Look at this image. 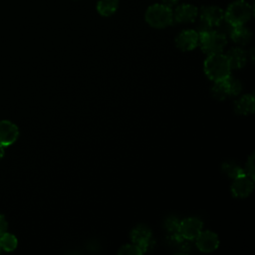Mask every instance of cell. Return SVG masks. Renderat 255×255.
<instances>
[{
    "label": "cell",
    "instance_id": "14",
    "mask_svg": "<svg viewBox=\"0 0 255 255\" xmlns=\"http://www.w3.org/2000/svg\"><path fill=\"white\" fill-rule=\"evenodd\" d=\"M229 37L234 43L238 45H246L252 38V32L244 25L233 26Z\"/></svg>",
    "mask_w": 255,
    "mask_h": 255
},
{
    "label": "cell",
    "instance_id": "1",
    "mask_svg": "<svg viewBox=\"0 0 255 255\" xmlns=\"http://www.w3.org/2000/svg\"><path fill=\"white\" fill-rule=\"evenodd\" d=\"M230 65L226 55L221 53L211 54L204 61V72L213 82L225 79L230 75Z\"/></svg>",
    "mask_w": 255,
    "mask_h": 255
},
{
    "label": "cell",
    "instance_id": "18",
    "mask_svg": "<svg viewBox=\"0 0 255 255\" xmlns=\"http://www.w3.org/2000/svg\"><path fill=\"white\" fill-rule=\"evenodd\" d=\"M211 93L212 96L217 99V100H225L227 97H229V92L227 89V86L223 80L220 81H216L214 82V85L211 88Z\"/></svg>",
    "mask_w": 255,
    "mask_h": 255
},
{
    "label": "cell",
    "instance_id": "2",
    "mask_svg": "<svg viewBox=\"0 0 255 255\" xmlns=\"http://www.w3.org/2000/svg\"><path fill=\"white\" fill-rule=\"evenodd\" d=\"M145 21L153 28L162 29L172 24V9L163 4H153L149 6L144 14Z\"/></svg>",
    "mask_w": 255,
    "mask_h": 255
},
{
    "label": "cell",
    "instance_id": "24",
    "mask_svg": "<svg viewBox=\"0 0 255 255\" xmlns=\"http://www.w3.org/2000/svg\"><path fill=\"white\" fill-rule=\"evenodd\" d=\"M7 228H8L7 221H6L5 217H4V215L0 213V235H2L3 233H5L6 230H7Z\"/></svg>",
    "mask_w": 255,
    "mask_h": 255
},
{
    "label": "cell",
    "instance_id": "19",
    "mask_svg": "<svg viewBox=\"0 0 255 255\" xmlns=\"http://www.w3.org/2000/svg\"><path fill=\"white\" fill-rule=\"evenodd\" d=\"M17 238L11 233H3L0 235V248L4 251L10 252L17 247Z\"/></svg>",
    "mask_w": 255,
    "mask_h": 255
},
{
    "label": "cell",
    "instance_id": "16",
    "mask_svg": "<svg viewBox=\"0 0 255 255\" xmlns=\"http://www.w3.org/2000/svg\"><path fill=\"white\" fill-rule=\"evenodd\" d=\"M119 7V0H99L97 10L100 15L108 17L113 15Z\"/></svg>",
    "mask_w": 255,
    "mask_h": 255
},
{
    "label": "cell",
    "instance_id": "26",
    "mask_svg": "<svg viewBox=\"0 0 255 255\" xmlns=\"http://www.w3.org/2000/svg\"><path fill=\"white\" fill-rule=\"evenodd\" d=\"M4 155V145H2L1 143H0V159H1V157Z\"/></svg>",
    "mask_w": 255,
    "mask_h": 255
},
{
    "label": "cell",
    "instance_id": "4",
    "mask_svg": "<svg viewBox=\"0 0 255 255\" xmlns=\"http://www.w3.org/2000/svg\"><path fill=\"white\" fill-rule=\"evenodd\" d=\"M198 35V44L200 45L201 50L207 55L221 53L227 44V37L213 29L200 33Z\"/></svg>",
    "mask_w": 255,
    "mask_h": 255
},
{
    "label": "cell",
    "instance_id": "13",
    "mask_svg": "<svg viewBox=\"0 0 255 255\" xmlns=\"http://www.w3.org/2000/svg\"><path fill=\"white\" fill-rule=\"evenodd\" d=\"M231 69H240L245 66L247 61V53L239 47L230 49L226 54Z\"/></svg>",
    "mask_w": 255,
    "mask_h": 255
},
{
    "label": "cell",
    "instance_id": "22",
    "mask_svg": "<svg viewBox=\"0 0 255 255\" xmlns=\"http://www.w3.org/2000/svg\"><path fill=\"white\" fill-rule=\"evenodd\" d=\"M141 250L135 245V244H128L124 245L120 250L119 254H125V255H139L141 254Z\"/></svg>",
    "mask_w": 255,
    "mask_h": 255
},
{
    "label": "cell",
    "instance_id": "15",
    "mask_svg": "<svg viewBox=\"0 0 255 255\" xmlns=\"http://www.w3.org/2000/svg\"><path fill=\"white\" fill-rule=\"evenodd\" d=\"M234 110L239 115H249L254 112L253 95H244L235 102Z\"/></svg>",
    "mask_w": 255,
    "mask_h": 255
},
{
    "label": "cell",
    "instance_id": "25",
    "mask_svg": "<svg viewBox=\"0 0 255 255\" xmlns=\"http://www.w3.org/2000/svg\"><path fill=\"white\" fill-rule=\"evenodd\" d=\"M178 1L179 0H162V4L172 9L178 4Z\"/></svg>",
    "mask_w": 255,
    "mask_h": 255
},
{
    "label": "cell",
    "instance_id": "11",
    "mask_svg": "<svg viewBox=\"0 0 255 255\" xmlns=\"http://www.w3.org/2000/svg\"><path fill=\"white\" fill-rule=\"evenodd\" d=\"M253 186V179H251L248 175L244 174L234 178L231 186V191L235 197L242 198L248 196L252 192Z\"/></svg>",
    "mask_w": 255,
    "mask_h": 255
},
{
    "label": "cell",
    "instance_id": "7",
    "mask_svg": "<svg viewBox=\"0 0 255 255\" xmlns=\"http://www.w3.org/2000/svg\"><path fill=\"white\" fill-rule=\"evenodd\" d=\"M130 239L141 252H145L151 244V231L144 225H137L130 232Z\"/></svg>",
    "mask_w": 255,
    "mask_h": 255
},
{
    "label": "cell",
    "instance_id": "23",
    "mask_svg": "<svg viewBox=\"0 0 255 255\" xmlns=\"http://www.w3.org/2000/svg\"><path fill=\"white\" fill-rule=\"evenodd\" d=\"M245 173L248 175L251 179L254 180L255 178V167H254V154H251L248 157V160L246 162V168H245Z\"/></svg>",
    "mask_w": 255,
    "mask_h": 255
},
{
    "label": "cell",
    "instance_id": "27",
    "mask_svg": "<svg viewBox=\"0 0 255 255\" xmlns=\"http://www.w3.org/2000/svg\"><path fill=\"white\" fill-rule=\"evenodd\" d=\"M0 250H1V248H0Z\"/></svg>",
    "mask_w": 255,
    "mask_h": 255
},
{
    "label": "cell",
    "instance_id": "12",
    "mask_svg": "<svg viewBox=\"0 0 255 255\" xmlns=\"http://www.w3.org/2000/svg\"><path fill=\"white\" fill-rule=\"evenodd\" d=\"M19 135L18 128L15 124L9 121L0 122V143L4 146H8L14 143Z\"/></svg>",
    "mask_w": 255,
    "mask_h": 255
},
{
    "label": "cell",
    "instance_id": "5",
    "mask_svg": "<svg viewBox=\"0 0 255 255\" xmlns=\"http://www.w3.org/2000/svg\"><path fill=\"white\" fill-rule=\"evenodd\" d=\"M202 227L203 224L200 219L195 217L185 218L182 221H179L178 235L185 240H193L202 231Z\"/></svg>",
    "mask_w": 255,
    "mask_h": 255
},
{
    "label": "cell",
    "instance_id": "10",
    "mask_svg": "<svg viewBox=\"0 0 255 255\" xmlns=\"http://www.w3.org/2000/svg\"><path fill=\"white\" fill-rule=\"evenodd\" d=\"M196 239V246L202 252H212L219 245L218 236L211 231H201Z\"/></svg>",
    "mask_w": 255,
    "mask_h": 255
},
{
    "label": "cell",
    "instance_id": "20",
    "mask_svg": "<svg viewBox=\"0 0 255 255\" xmlns=\"http://www.w3.org/2000/svg\"><path fill=\"white\" fill-rule=\"evenodd\" d=\"M224 82L227 86V89H228V92H229L230 96H236L241 92L242 85H241V83L238 79L229 75L228 77H226L224 79Z\"/></svg>",
    "mask_w": 255,
    "mask_h": 255
},
{
    "label": "cell",
    "instance_id": "6",
    "mask_svg": "<svg viewBox=\"0 0 255 255\" xmlns=\"http://www.w3.org/2000/svg\"><path fill=\"white\" fill-rule=\"evenodd\" d=\"M198 14L200 22L206 24L211 28L216 27L224 19V10L214 5H207L201 7Z\"/></svg>",
    "mask_w": 255,
    "mask_h": 255
},
{
    "label": "cell",
    "instance_id": "3",
    "mask_svg": "<svg viewBox=\"0 0 255 255\" xmlns=\"http://www.w3.org/2000/svg\"><path fill=\"white\" fill-rule=\"evenodd\" d=\"M253 14L252 6L245 0H236L224 11V19L232 26L244 25Z\"/></svg>",
    "mask_w": 255,
    "mask_h": 255
},
{
    "label": "cell",
    "instance_id": "21",
    "mask_svg": "<svg viewBox=\"0 0 255 255\" xmlns=\"http://www.w3.org/2000/svg\"><path fill=\"white\" fill-rule=\"evenodd\" d=\"M178 226H179V220L173 216L168 217L165 220L164 227L167 230V232L170 234V236L178 235Z\"/></svg>",
    "mask_w": 255,
    "mask_h": 255
},
{
    "label": "cell",
    "instance_id": "17",
    "mask_svg": "<svg viewBox=\"0 0 255 255\" xmlns=\"http://www.w3.org/2000/svg\"><path fill=\"white\" fill-rule=\"evenodd\" d=\"M222 171L230 178H236L246 174L244 169L233 161H226L222 164Z\"/></svg>",
    "mask_w": 255,
    "mask_h": 255
},
{
    "label": "cell",
    "instance_id": "9",
    "mask_svg": "<svg viewBox=\"0 0 255 255\" xmlns=\"http://www.w3.org/2000/svg\"><path fill=\"white\" fill-rule=\"evenodd\" d=\"M173 12V21L177 23H190L193 22L198 16V9L192 4L176 5Z\"/></svg>",
    "mask_w": 255,
    "mask_h": 255
},
{
    "label": "cell",
    "instance_id": "8",
    "mask_svg": "<svg viewBox=\"0 0 255 255\" xmlns=\"http://www.w3.org/2000/svg\"><path fill=\"white\" fill-rule=\"evenodd\" d=\"M199 35L197 31L187 29L181 31L175 38V44L181 51H191L198 46Z\"/></svg>",
    "mask_w": 255,
    "mask_h": 255
}]
</instances>
